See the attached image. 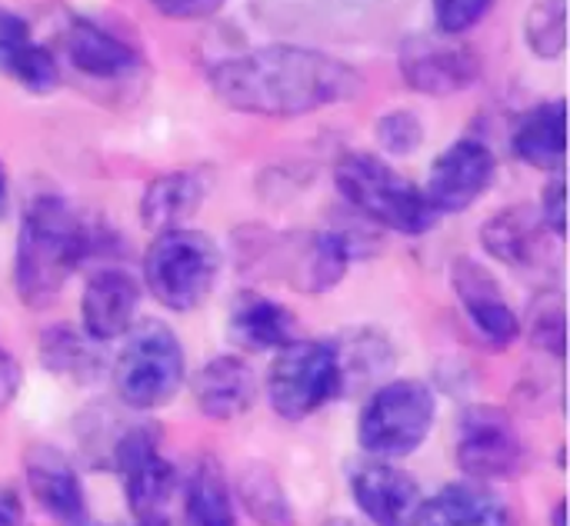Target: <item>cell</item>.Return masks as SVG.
I'll return each instance as SVG.
<instances>
[{
	"instance_id": "obj_1",
	"label": "cell",
	"mask_w": 570,
	"mask_h": 526,
	"mask_svg": "<svg viewBox=\"0 0 570 526\" xmlns=\"http://www.w3.org/2000/svg\"><path fill=\"white\" fill-rule=\"evenodd\" d=\"M210 90L237 113L307 117L321 107L357 97L364 90V77L324 50L271 43L220 60L210 70Z\"/></svg>"
},
{
	"instance_id": "obj_2",
	"label": "cell",
	"mask_w": 570,
	"mask_h": 526,
	"mask_svg": "<svg viewBox=\"0 0 570 526\" xmlns=\"http://www.w3.org/2000/svg\"><path fill=\"white\" fill-rule=\"evenodd\" d=\"M87 254H90V230L83 227L77 210L57 193L33 197L23 210L20 234H17V260H13L17 297L30 310L50 307Z\"/></svg>"
},
{
	"instance_id": "obj_3",
	"label": "cell",
	"mask_w": 570,
	"mask_h": 526,
	"mask_svg": "<svg viewBox=\"0 0 570 526\" xmlns=\"http://www.w3.org/2000/svg\"><path fill=\"white\" fill-rule=\"evenodd\" d=\"M334 183L357 214L387 230L421 237L441 220L424 190L374 153H344L334 167Z\"/></svg>"
},
{
	"instance_id": "obj_4",
	"label": "cell",
	"mask_w": 570,
	"mask_h": 526,
	"mask_svg": "<svg viewBox=\"0 0 570 526\" xmlns=\"http://www.w3.org/2000/svg\"><path fill=\"white\" fill-rule=\"evenodd\" d=\"M220 274V250L217 244L187 227H174L154 237L144 257V284L157 304L187 314L200 307Z\"/></svg>"
},
{
	"instance_id": "obj_5",
	"label": "cell",
	"mask_w": 570,
	"mask_h": 526,
	"mask_svg": "<svg viewBox=\"0 0 570 526\" xmlns=\"http://www.w3.org/2000/svg\"><path fill=\"white\" fill-rule=\"evenodd\" d=\"M127 334L114 367L117 397L134 410L164 407L184 384V347L160 320H144Z\"/></svg>"
},
{
	"instance_id": "obj_6",
	"label": "cell",
	"mask_w": 570,
	"mask_h": 526,
	"mask_svg": "<svg viewBox=\"0 0 570 526\" xmlns=\"http://www.w3.org/2000/svg\"><path fill=\"white\" fill-rule=\"evenodd\" d=\"M344 387V360L334 344L291 340L277 350L267 374L271 407L284 420H304L331 404Z\"/></svg>"
},
{
	"instance_id": "obj_7",
	"label": "cell",
	"mask_w": 570,
	"mask_h": 526,
	"mask_svg": "<svg viewBox=\"0 0 570 526\" xmlns=\"http://www.w3.org/2000/svg\"><path fill=\"white\" fill-rule=\"evenodd\" d=\"M434 427V394L421 380H394L381 387L361 414V447L377 457L414 454Z\"/></svg>"
},
{
	"instance_id": "obj_8",
	"label": "cell",
	"mask_w": 570,
	"mask_h": 526,
	"mask_svg": "<svg viewBox=\"0 0 570 526\" xmlns=\"http://www.w3.org/2000/svg\"><path fill=\"white\" fill-rule=\"evenodd\" d=\"M458 464L474 480H511L524 467L514 420L498 407H471L458 424Z\"/></svg>"
},
{
	"instance_id": "obj_9",
	"label": "cell",
	"mask_w": 570,
	"mask_h": 526,
	"mask_svg": "<svg viewBox=\"0 0 570 526\" xmlns=\"http://www.w3.org/2000/svg\"><path fill=\"white\" fill-rule=\"evenodd\" d=\"M401 77L411 90L428 97H451L481 77V60L468 43H458L448 33H417L401 43L397 57Z\"/></svg>"
},
{
	"instance_id": "obj_10",
	"label": "cell",
	"mask_w": 570,
	"mask_h": 526,
	"mask_svg": "<svg viewBox=\"0 0 570 526\" xmlns=\"http://www.w3.org/2000/svg\"><path fill=\"white\" fill-rule=\"evenodd\" d=\"M157 427L134 424L120 430L114 444V464L127 487V504L137 520H157L164 517V507L174 490V467L157 450Z\"/></svg>"
},
{
	"instance_id": "obj_11",
	"label": "cell",
	"mask_w": 570,
	"mask_h": 526,
	"mask_svg": "<svg viewBox=\"0 0 570 526\" xmlns=\"http://www.w3.org/2000/svg\"><path fill=\"white\" fill-rule=\"evenodd\" d=\"M494 177V150L478 137H461L431 163L424 197L438 214H461L488 193Z\"/></svg>"
},
{
	"instance_id": "obj_12",
	"label": "cell",
	"mask_w": 570,
	"mask_h": 526,
	"mask_svg": "<svg viewBox=\"0 0 570 526\" xmlns=\"http://www.w3.org/2000/svg\"><path fill=\"white\" fill-rule=\"evenodd\" d=\"M271 267L304 294H324L341 284L351 264V240L344 234H291L277 237L267 254Z\"/></svg>"
},
{
	"instance_id": "obj_13",
	"label": "cell",
	"mask_w": 570,
	"mask_h": 526,
	"mask_svg": "<svg viewBox=\"0 0 570 526\" xmlns=\"http://www.w3.org/2000/svg\"><path fill=\"white\" fill-rule=\"evenodd\" d=\"M354 504L374 526H421L424 494L417 480L384 460H364L351 474Z\"/></svg>"
},
{
	"instance_id": "obj_14",
	"label": "cell",
	"mask_w": 570,
	"mask_h": 526,
	"mask_svg": "<svg viewBox=\"0 0 570 526\" xmlns=\"http://www.w3.org/2000/svg\"><path fill=\"white\" fill-rule=\"evenodd\" d=\"M451 284H454V294L471 320V327L491 344V347H511L521 334V320L518 314L511 310V304L504 300L498 280L478 264V260H454V270H451Z\"/></svg>"
},
{
	"instance_id": "obj_15",
	"label": "cell",
	"mask_w": 570,
	"mask_h": 526,
	"mask_svg": "<svg viewBox=\"0 0 570 526\" xmlns=\"http://www.w3.org/2000/svg\"><path fill=\"white\" fill-rule=\"evenodd\" d=\"M137 304H140V287L127 270H117V267L97 270L87 280L83 297H80L83 334L100 344L124 337L134 327Z\"/></svg>"
},
{
	"instance_id": "obj_16",
	"label": "cell",
	"mask_w": 570,
	"mask_h": 526,
	"mask_svg": "<svg viewBox=\"0 0 570 526\" xmlns=\"http://www.w3.org/2000/svg\"><path fill=\"white\" fill-rule=\"evenodd\" d=\"M23 470H27V484H30L33 500L50 517H57L60 524H73L87 514L80 477L57 447H47V444L30 447L23 457Z\"/></svg>"
},
{
	"instance_id": "obj_17",
	"label": "cell",
	"mask_w": 570,
	"mask_h": 526,
	"mask_svg": "<svg viewBox=\"0 0 570 526\" xmlns=\"http://www.w3.org/2000/svg\"><path fill=\"white\" fill-rule=\"evenodd\" d=\"M0 73L13 77L30 93H50L60 87V67L47 47L30 40V27L13 10L0 7Z\"/></svg>"
},
{
	"instance_id": "obj_18",
	"label": "cell",
	"mask_w": 570,
	"mask_h": 526,
	"mask_svg": "<svg viewBox=\"0 0 570 526\" xmlns=\"http://www.w3.org/2000/svg\"><path fill=\"white\" fill-rule=\"evenodd\" d=\"M63 53L80 73L97 77V80H117L140 67V53L127 40H120L117 33H110L90 20H73L67 27Z\"/></svg>"
},
{
	"instance_id": "obj_19",
	"label": "cell",
	"mask_w": 570,
	"mask_h": 526,
	"mask_svg": "<svg viewBox=\"0 0 570 526\" xmlns=\"http://www.w3.org/2000/svg\"><path fill=\"white\" fill-rule=\"evenodd\" d=\"M207 183L197 170H170L147 183L140 197V224L154 234L180 227L190 214L200 210Z\"/></svg>"
},
{
	"instance_id": "obj_20",
	"label": "cell",
	"mask_w": 570,
	"mask_h": 526,
	"mask_svg": "<svg viewBox=\"0 0 570 526\" xmlns=\"http://www.w3.org/2000/svg\"><path fill=\"white\" fill-rule=\"evenodd\" d=\"M194 400L210 420H234L254 404V370L240 357H214L194 380Z\"/></svg>"
},
{
	"instance_id": "obj_21",
	"label": "cell",
	"mask_w": 570,
	"mask_h": 526,
	"mask_svg": "<svg viewBox=\"0 0 570 526\" xmlns=\"http://www.w3.org/2000/svg\"><path fill=\"white\" fill-rule=\"evenodd\" d=\"M294 314L261 294H240L230 310V337L244 350H281L294 340Z\"/></svg>"
},
{
	"instance_id": "obj_22",
	"label": "cell",
	"mask_w": 570,
	"mask_h": 526,
	"mask_svg": "<svg viewBox=\"0 0 570 526\" xmlns=\"http://www.w3.org/2000/svg\"><path fill=\"white\" fill-rule=\"evenodd\" d=\"M544 220L538 210L531 207H508L501 214H494L484 230H481V244L484 250L508 264V267H531L541 257V237H544Z\"/></svg>"
},
{
	"instance_id": "obj_23",
	"label": "cell",
	"mask_w": 570,
	"mask_h": 526,
	"mask_svg": "<svg viewBox=\"0 0 570 526\" xmlns=\"http://www.w3.org/2000/svg\"><path fill=\"white\" fill-rule=\"evenodd\" d=\"M514 153L538 170H564V100L531 107L514 130Z\"/></svg>"
},
{
	"instance_id": "obj_24",
	"label": "cell",
	"mask_w": 570,
	"mask_h": 526,
	"mask_svg": "<svg viewBox=\"0 0 570 526\" xmlns=\"http://www.w3.org/2000/svg\"><path fill=\"white\" fill-rule=\"evenodd\" d=\"M421 526H511L508 507L481 484H451L424 504Z\"/></svg>"
},
{
	"instance_id": "obj_25",
	"label": "cell",
	"mask_w": 570,
	"mask_h": 526,
	"mask_svg": "<svg viewBox=\"0 0 570 526\" xmlns=\"http://www.w3.org/2000/svg\"><path fill=\"white\" fill-rule=\"evenodd\" d=\"M184 507L190 526H237L224 467L214 457H200V464L194 467Z\"/></svg>"
},
{
	"instance_id": "obj_26",
	"label": "cell",
	"mask_w": 570,
	"mask_h": 526,
	"mask_svg": "<svg viewBox=\"0 0 570 526\" xmlns=\"http://www.w3.org/2000/svg\"><path fill=\"white\" fill-rule=\"evenodd\" d=\"M40 354L47 370L67 377V380H87L97 374L100 357L90 347L87 334H77L70 327H50L40 340Z\"/></svg>"
},
{
	"instance_id": "obj_27",
	"label": "cell",
	"mask_w": 570,
	"mask_h": 526,
	"mask_svg": "<svg viewBox=\"0 0 570 526\" xmlns=\"http://www.w3.org/2000/svg\"><path fill=\"white\" fill-rule=\"evenodd\" d=\"M237 490H240V500L244 507L250 510V517L264 526H291L294 514H291V504L277 484V477L264 467V464H254L240 474L237 480Z\"/></svg>"
},
{
	"instance_id": "obj_28",
	"label": "cell",
	"mask_w": 570,
	"mask_h": 526,
	"mask_svg": "<svg viewBox=\"0 0 570 526\" xmlns=\"http://www.w3.org/2000/svg\"><path fill=\"white\" fill-rule=\"evenodd\" d=\"M528 47L541 60H558L568 50V0H538L524 20Z\"/></svg>"
},
{
	"instance_id": "obj_29",
	"label": "cell",
	"mask_w": 570,
	"mask_h": 526,
	"mask_svg": "<svg viewBox=\"0 0 570 526\" xmlns=\"http://www.w3.org/2000/svg\"><path fill=\"white\" fill-rule=\"evenodd\" d=\"M377 140L387 153H414L424 143V123L411 110H391L377 120Z\"/></svg>"
},
{
	"instance_id": "obj_30",
	"label": "cell",
	"mask_w": 570,
	"mask_h": 526,
	"mask_svg": "<svg viewBox=\"0 0 570 526\" xmlns=\"http://www.w3.org/2000/svg\"><path fill=\"white\" fill-rule=\"evenodd\" d=\"M494 0H434V20L438 30L448 37H461L471 27H478L491 13Z\"/></svg>"
},
{
	"instance_id": "obj_31",
	"label": "cell",
	"mask_w": 570,
	"mask_h": 526,
	"mask_svg": "<svg viewBox=\"0 0 570 526\" xmlns=\"http://www.w3.org/2000/svg\"><path fill=\"white\" fill-rule=\"evenodd\" d=\"M531 340L538 350L554 354L558 360L564 357V307L554 297V304H548L544 310L538 307L534 314V327H531Z\"/></svg>"
},
{
	"instance_id": "obj_32",
	"label": "cell",
	"mask_w": 570,
	"mask_h": 526,
	"mask_svg": "<svg viewBox=\"0 0 570 526\" xmlns=\"http://www.w3.org/2000/svg\"><path fill=\"white\" fill-rule=\"evenodd\" d=\"M157 13L170 20H204L214 17L227 0H150Z\"/></svg>"
},
{
	"instance_id": "obj_33",
	"label": "cell",
	"mask_w": 570,
	"mask_h": 526,
	"mask_svg": "<svg viewBox=\"0 0 570 526\" xmlns=\"http://www.w3.org/2000/svg\"><path fill=\"white\" fill-rule=\"evenodd\" d=\"M541 220H544V227H551V234L561 240L564 237V177L558 173L548 187H544V193H541Z\"/></svg>"
},
{
	"instance_id": "obj_34",
	"label": "cell",
	"mask_w": 570,
	"mask_h": 526,
	"mask_svg": "<svg viewBox=\"0 0 570 526\" xmlns=\"http://www.w3.org/2000/svg\"><path fill=\"white\" fill-rule=\"evenodd\" d=\"M17 390H20V367L10 357V350L0 344V410H7L13 404Z\"/></svg>"
},
{
	"instance_id": "obj_35",
	"label": "cell",
	"mask_w": 570,
	"mask_h": 526,
	"mask_svg": "<svg viewBox=\"0 0 570 526\" xmlns=\"http://www.w3.org/2000/svg\"><path fill=\"white\" fill-rule=\"evenodd\" d=\"M0 526H23V504L7 487H0Z\"/></svg>"
},
{
	"instance_id": "obj_36",
	"label": "cell",
	"mask_w": 570,
	"mask_h": 526,
	"mask_svg": "<svg viewBox=\"0 0 570 526\" xmlns=\"http://www.w3.org/2000/svg\"><path fill=\"white\" fill-rule=\"evenodd\" d=\"M551 520H554V526H564V500L554 507V517H551Z\"/></svg>"
},
{
	"instance_id": "obj_37",
	"label": "cell",
	"mask_w": 570,
	"mask_h": 526,
	"mask_svg": "<svg viewBox=\"0 0 570 526\" xmlns=\"http://www.w3.org/2000/svg\"><path fill=\"white\" fill-rule=\"evenodd\" d=\"M3 197H7V170L0 163V204H3Z\"/></svg>"
},
{
	"instance_id": "obj_38",
	"label": "cell",
	"mask_w": 570,
	"mask_h": 526,
	"mask_svg": "<svg viewBox=\"0 0 570 526\" xmlns=\"http://www.w3.org/2000/svg\"><path fill=\"white\" fill-rule=\"evenodd\" d=\"M137 526H167L164 517H157V520H137Z\"/></svg>"
},
{
	"instance_id": "obj_39",
	"label": "cell",
	"mask_w": 570,
	"mask_h": 526,
	"mask_svg": "<svg viewBox=\"0 0 570 526\" xmlns=\"http://www.w3.org/2000/svg\"><path fill=\"white\" fill-rule=\"evenodd\" d=\"M67 526H100V524H94V520H87V514H83L80 520H73V524H67Z\"/></svg>"
}]
</instances>
